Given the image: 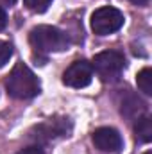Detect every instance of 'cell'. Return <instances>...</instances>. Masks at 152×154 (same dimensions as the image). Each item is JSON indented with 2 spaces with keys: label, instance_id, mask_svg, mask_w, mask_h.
<instances>
[{
  "label": "cell",
  "instance_id": "1",
  "mask_svg": "<svg viewBox=\"0 0 152 154\" xmlns=\"http://www.w3.org/2000/svg\"><path fill=\"white\" fill-rule=\"evenodd\" d=\"M5 88H7L11 97L20 99V100H27V99L36 97L41 90L38 77L23 63L14 65V68L11 70V74L5 81Z\"/></svg>",
  "mask_w": 152,
  "mask_h": 154
},
{
  "label": "cell",
  "instance_id": "2",
  "mask_svg": "<svg viewBox=\"0 0 152 154\" xmlns=\"http://www.w3.org/2000/svg\"><path fill=\"white\" fill-rule=\"evenodd\" d=\"M29 41L34 50L39 54H50V52H63L68 48L70 39L68 34L59 31L52 25H38L29 32Z\"/></svg>",
  "mask_w": 152,
  "mask_h": 154
},
{
  "label": "cell",
  "instance_id": "3",
  "mask_svg": "<svg viewBox=\"0 0 152 154\" xmlns=\"http://www.w3.org/2000/svg\"><path fill=\"white\" fill-rule=\"evenodd\" d=\"M125 18L122 14V11H118L116 7H99L93 14H91V31L99 36H108L113 34L118 29H122Z\"/></svg>",
  "mask_w": 152,
  "mask_h": 154
},
{
  "label": "cell",
  "instance_id": "4",
  "mask_svg": "<svg viewBox=\"0 0 152 154\" xmlns=\"http://www.w3.org/2000/svg\"><path fill=\"white\" fill-rule=\"evenodd\" d=\"M91 66L100 75L102 81H114L118 79V75L122 74L125 66V57L116 50H106L93 57Z\"/></svg>",
  "mask_w": 152,
  "mask_h": 154
},
{
  "label": "cell",
  "instance_id": "5",
  "mask_svg": "<svg viewBox=\"0 0 152 154\" xmlns=\"http://www.w3.org/2000/svg\"><path fill=\"white\" fill-rule=\"evenodd\" d=\"M93 79V66L86 59L74 61L63 74V82L70 88H84Z\"/></svg>",
  "mask_w": 152,
  "mask_h": 154
},
{
  "label": "cell",
  "instance_id": "6",
  "mask_svg": "<svg viewBox=\"0 0 152 154\" xmlns=\"http://www.w3.org/2000/svg\"><path fill=\"white\" fill-rule=\"evenodd\" d=\"M95 147L102 152H120L123 147V140L120 133L113 127H99L93 131L91 136Z\"/></svg>",
  "mask_w": 152,
  "mask_h": 154
},
{
  "label": "cell",
  "instance_id": "7",
  "mask_svg": "<svg viewBox=\"0 0 152 154\" xmlns=\"http://www.w3.org/2000/svg\"><path fill=\"white\" fill-rule=\"evenodd\" d=\"M70 129L68 118H50L36 127V138L38 140H50L56 136H65Z\"/></svg>",
  "mask_w": 152,
  "mask_h": 154
},
{
  "label": "cell",
  "instance_id": "8",
  "mask_svg": "<svg viewBox=\"0 0 152 154\" xmlns=\"http://www.w3.org/2000/svg\"><path fill=\"white\" fill-rule=\"evenodd\" d=\"M136 134L141 142L152 140V120L149 116H140L136 122Z\"/></svg>",
  "mask_w": 152,
  "mask_h": 154
},
{
  "label": "cell",
  "instance_id": "9",
  "mask_svg": "<svg viewBox=\"0 0 152 154\" xmlns=\"http://www.w3.org/2000/svg\"><path fill=\"white\" fill-rule=\"evenodd\" d=\"M136 84H138V88H140L145 95H152V70L149 66L138 72V75H136Z\"/></svg>",
  "mask_w": 152,
  "mask_h": 154
},
{
  "label": "cell",
  "instance_id": "10",
  "mask_svg": "<svg viewBox=\"0 0 152 154\" xmlns=\"http://www.w3.org/2000/svg\"><path fill=\"white\" fill-rule=\"evenodd\" d=\"M23 2L31 11H36V13H45L52 4V0H23Z\"/></svg>",
  "mask_w": 152,
  "mask_h": 154
},
{
  "label": "cell",
  "instance_id": "11",
  "mask_svg": "<svg viewBox=\"0 0 152 154\" xmlns=\"http://www.w3.org/2000/svg\"><path fill=\"white\" fill-rule=\"evenodd\" d=\"M11 56H13V47L7 41L0 39V68L5 66V63L11 59Z\"/></svg>",
  "mask_w": 152,
  "mask_h": 154
},
{
  "label": "cell",
  "instance_id": "12",
  "mask_svg": "<svg viewBox=\"0 0 152 154\" xmlns=\"http://www.w3.org/2000/svg\"><path fill=\"white\" fill-rule=\"evenodd\" d=\"M18 154H45V152H43V149H41L39 145H31V147L22 149Z\"/></svg>",
  "mask_w": 152,
  "mask_h": 154
},
{
  "label": "cell",
  "instance_id": "13",
  "mask_svg": "<svg viewBox=\"0 0 152 154\" xmlns=\"http://www.w3.org/2000/svg\"><path fill=\"white\" fill-rule=\"evenodd\" d=\"M5 25H7V14H5V11L0 7V31L5 29Z\"/></svg>",
  "mask_w": 152,
  "mask_h": 154
},
{
  "label": "cell",
  "instance_id": "14",
  "mask_svg": "<svg viewBox=\"0 0 152 154\" xmlns=\"http://www.w3.org/2000/svg\"><path fill=\"white\" fill-rule=\"evenodd\" d=\"M14 2L16 0H0V5H9L11 7V5H14Z\"/></svg>",
  "mask_w": 152,
  "mask_h": 154
},
{
  "label": "cell",
  "instance_id": "15",
  "mask_svg": "<svg viewBox=\"0 0 152 154\" xmlns=\"http://www.w3.org/2000/svg\"><path fill=\"white\" fill-rule=\"evenodd\" d=\"M132 4H136V5H143V4H147L149 0H131Z\"/></svg>",
  "mask_w": 152,
  "mask_h": 154
}]
</instances>
